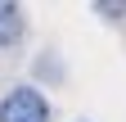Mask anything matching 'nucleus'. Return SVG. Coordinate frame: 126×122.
<instances>
[{"instance_id": "1", "label": "nucleus", "mask_w": 126, "mask_h": 122, "mask_svg": "<svg viewBox=\"0 0 126 122\" xmlns=\"http://www.w3.org/2000/svg\"><path fill=\"white\" fill-rule=\"evenodd\" d=\"M0 122H54V109L36 86L9 81L0 90Z\"/></svg>"}, {"instance_id": "2", "label": "nucleus", "mask_w": 126, "mask_h": 122, "mask_svg": "<svg viewBox=\"0 0 126 122\" xmlns=\"http://www.w3.org/2000/svg\"><path fill=\"white\" fill-rule=\"evenodd\" d=\"M27 36V14L14 0H0V54H14Z\"/></svg>"}, {"instance_id": "3", "label": "nucleus", "mask_w": 126, "mask_h": 122, "mask_svg": "<svg viewBox=\"0 0 126 122\" xmlns=\"http://www.w3.org/2000/svg\"><path fill=\"white\" fill-rule=\"evenodd\" d=\"M94 14H104V18H122L126 5H94Z\"/></svg>"}]
</instances>
